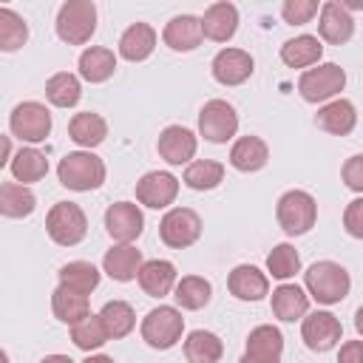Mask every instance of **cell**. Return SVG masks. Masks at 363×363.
<instances>
[{"mask_svg":"<svg viewBox=\"0 0 363 363\" xmlns=\"http://www.w3.org/2000/svg\"><path fill=\"white\" fill-rule=\"evenodd\" d=\"M99 318H102L111 340H119V337L130 335L133 326H136V312H133V306L128 301H108L99 309Z\"/></svg>","mask_w":363,"mask_h":363,"instance_id":"obj_35","label":"cell"},{"mask_svg":"<svg viewBox=\"0 0 363 363\" xmlns=\"http://www.w3.org/2000/svg\"><path fill=\"white\" fill-rule=\"evenodd\" d=\"M275 218L286 235H303L318 221V201L306 190H286L278 199Z\"/></svg>","mask_w":363,"mask_h":363,"instance_id":"obj_4","label":"cell"},{"mask_svg":"<svg viewBox=\"0 0 363 363\" xmlns=\"http://www.w3.org/2000/svg\"><path fill=\"white\" fill-rule=\"evenodd\" d=\"M11 142H9V136H3V159H0V164H11Z\"/></svg>","mask_w":363,"mask_h":363,"instance_id":"obj_46","label":"cell"},{"mask_svg":"<svg viewBox=\"0 0 363 363\" xmlns=\"http://www.w3.org/2000/svg\"><path fill=\"white\" fill-rule=\"evenodd\" d=\"M9 170H11V176H14L17 182L31 184V182L45 179V173H48V159H45V153H40L37 147H20V150L14 153Z\"/></svg>","mask_w":363,"mask_h":363,"instance_id":"obj_34","label":"cell"},{"mask_svg":"<svg viewBox=\"0 0 363 363\" xmlns=\"http://www.w3.org/2000/svg\"><path fill=\"white\" fill-rule=\"evenodd\" d=\"M346 85V71L337 62H323L318 68H306L298 79V91L306 102L318 105V102H329L332 96H337Z\"/></svg>","mask_w":363,"mask_h":363,"instance_id":"obj_7","label":"cell"},{"mask_svg":"<svg viewBox=\"0 0 363 363\" xmlns=\"http://www.w3.org/2000/svg\"><path fill=\"white\" fill-rule=\"evenodd\" d=\"M238 363H258V360H252V357H247V354H244V357H241Z\"/></svg>","mask_w":363,"mask_h":363,"instance_id":"obj_51","label":"cell"},{"mask_svg":"<svg viewBox=\"0 0 363 363\" xmlns=\"http://www.w3.org/2000/svg\"><path fill=\"white\" fill-rule=\"evenodd\" d=\"M201 31L213 43L233 40V34L238 31V9L233 3H227V0L207 6L204 9V17H201Z\"/></svg>","mask_w":363,"mask_h":363,"instance_id":"obj_17","label":"cell"},{"mask_svg":"<svg viewBox=\"0 0 363 363\" xmlns=\"http://www.w3.org/2000/svg\"><path fill=\"white\" fill-rule=\"evenodd\" d=\"M77 68H79V77L85 82L99 85V82H105V79L113 77V71H116V54L111 48H105V45H91V48H85L79 54Z\"/></svg>","mask_w":363,"mask_h":363,"instance_id":"obj_26","label":"cell"},{"mask_svg":"<svg viewBox=\"0 0 363 363\" xmlns=\"http://www.w3.org/2000/svg\"><path fill=\"white\" fill-rule=\"evenodd\" d=\"M199 235H201V218L190 207H173L159 221V238L170 250H184V247L196 244Z\"/></svg>","mask_w":363,"mask_h":363,"instance_id":"obj_10","label":"cell"},{"mask_svg":"<svg viewBox=\"0 0 363 363\" xmlns=\"http://www.w3.org/2000/svg\"><path fill=\"white\" fill-rule=\"evenodd\" d=\"M176 267L164 258H153V261H145L142 269H139V286L145 295L150 298H164L170 295V289H176Z\"/></svg>","mask_w":363,"mask_h":363,"instance_id":"obj_23","label":"cell"},{"mask_svg":"<svg viewBox=\"0 0 363 363\" xmlns=\"http://www.w3.org/2000/svg\"><path fill=\"white\" fill-rule=\"evenodd\" d=\"M224 182V164L216 159H199L184 167V184L190 190H213Z\"/></svg>","mask_w":363,"mask_h":363,"instance_id":"obj_38","label":"cell"},{"mask_svg":"<svg viewBox=\"0 0 363 363\" xmlns=\"http://www.w3.org/2000/svg\"><path fill=\"white\" fill-rule=\"evenodd\" d=\"M40 363H74L68 354H45Z\"/></svg>","mask_w":363,"mask_h":363,"instance_id":"obj_47","label":"cell"},{"mask_svg":"<svg viewBox=\"0 0 363 363\" xmlns=\"http://www.w3.org/2000/svg\"><path fill=\"white\" fill-rule=\"evenodd\" d=\"M45 96L51 105L57 108H74L82 96V85H79V77L68 74V71H60L54 77H48L45 82Z\"/></svg>","mask_w":363,"mask_h":363,"instance_id":"obj_36","label":"cell"},{"mask_svg":"<svg viewBox=\"0 0 363 363\" xmlns=\"http://www.w3.org/2000/svg\"><path fill=\"white\" fill-rule=\"evenodd\" d=\"M37 207V196L17 182H3L0 184V213L6 218H26Z\"/></svg>","mask_w":363,"mask_h":363,"instance_id":"obj_31","label":"cell"},{"mask_svg":"<svg viewBox=\"0 0 363 363\" xmlns=\"http://www.w3.org/2000/svg\"><path fill=\"white\" fill-rule=\"evenodd\" d=\"M301 337H303L306 349H312V352H329V349H335L340 343L343 326H340V320L332 312L318 309V312H312V315L303 318Z\"/></svg>","mask_w":363,"mask_h":363,"instance_id":"obj_11","label":"cell"},{"mask_svg":"<svg viewBox=\"0 0 363 363\" xmlns=\"http://www.w3.org/2000/svg\"><path fill=\"white\" fill-rule=\"evenodd\" d=\"M71 340H74L77 349L94 352V349L105 346L111 340V335H108V329H105V323H102L99 315H88L85 320H79V323L71 326Z\"/></svg>","mask_w":363,"mask_h":363,"instance_id":"obj_39","label":"cell"},{"mask_svg":"<svg viewBox=\"0 0 363 363\" xmlns=\"http://www.w3.org/2000/svg\"><path fill=\"white\" fill-rule=\"evenodd\" d=\"M184 332V318L176 306H156L142 318V340L150 349H173Z\"/></svg>","mask_w":363,"mask_h":363,"instance_id":"obj_6","label":"cell"},{"mask_svg":"<svg viewBox=\"0 0 363 363\" xmlns=\"http://www.w3.org/2000/svg\"><path fill=\"white\" fill-rule=\"evenodd\" d=\"M156 48V31L147 23H133L119 37V57L128 62H142Z\"/></svg>","mask_w":363,"mask_h":363,"instance_id":"obj_25","label":"cell"},{"mask_svg":"<svg viewBox=\"0 0 363 363\" xmlns=\"http://www.w3.org/2000/svg\"><path fill=\"white\" fill-rule=\"evenodd\" d=\"M337 363H363V340H346L337 352Z\"/></svg>","mask_w":363,"mask_h":363,"instance_id":"obj_45","label":"cell"},{"mask_svg":"<svg viewBox=\"0 0 363 363\" xmlns=\"http://www.w3.org/2000/svg\"><path fill=\"white\" fill-rule=\"evenodd\" d=\"M267 269H269V275L272 278H278V281H286V278H292L298 269H301V255H298V250L292 247V244H275L272 247V252L267 255Z\"/></svg>","mask_w":363,"mask_h":363,"instance_id":"obj_41","label":"cell"},{"mask_svg":"<svg viewBox=\"0 0 363 363\" xmlns=\"http://www.w3.org/2000/svg\"><path fill=\"white\" fill-rule=\"evenodd\" d=\"M204 31H201V17H193V14H176L167 20L164 31H162V40L167 48L173 51H193L199 48Z\"/></svg>","mask_w":363,"mask_h":363,"instance_id":"obj_18","label":"cell"},{"mask_svg":"<svg viewBox=\"0 0 363 363\" xmlns=\"http://www.w3.org/2000/svg\"><path fill=\"white\" fill-rule=\"evenodd\" d=\"M57 176H60L62 187L77 190V193H88V190L102 187V182H105V162L96 153H91V150H74V153H65L60 159Z\"/></svg>","mask_w":363,"mask_h":363,"instance_id":"obj_2","label":"cell"},{"mask_svg":"<svg viewBox=\"0 0 363 363\" xmlns=\"http://www.w3.org/2000/svg\"><path fill=\"white\" fill-rule=\"evenodd\" d=\"M68 136H71V142H77L79 147H96V145H102L105 142V136H108V122L99 116V113H94V111H82V113H74L71 116V122H68Z\"/></svg>","mask_w":363,"mask_h":363,"instance_id":"obj_27","label":"cell"},{"mask_svg":"<svg viewBox=\"0 0 363 363\" xmlns=\"http://www.w3.org/2000/svg\"><path fill=\"white\" fill-rule=\"evenodd\" d=\"M343 227L352 238H360L363 241V196L349 201L346 210H343Z\"/></svg>","mask_w":363,"mask_h":363,"instance_id":"obj_44","label":"cell"},{"mask_svg":"<svg viewBox=\"0 0 363 363\" xmlns=\"http://www.w3.org/2000/svg\"><path fill=\"white\" fill-rule=\"evenodd\" d=\"M102 269H105L113 281L128 284V281L139 278V269H142V252H139L136 247H130V244H116V247H111V250L105 252V258H102Z\"/></svg>","mask_w":363,"mask_h":363,"instance_id":"obj_24","label":"cell"},{"mask_svg":"<svg viewBox=\"0 0 363 363\" xmlns=\"http://www.w3.org/2000/svg\"><path fill=\"white\" fill-rule=\"evenodd\" d=\"M354 329H357V335L363 337V306L354 312Z\"/></svg>","mask_w":363,"mask_h":363,"instance_id":"obj_49","label":"cell"},{"mask_svg":"<svg viewBox=\"0 0 363 363\" xmlns=\"http://www.w3.org/2000/svg\"><path fill=\"white\" fill-rule=\"evenodd\" d=\"M28 40V26L26 20L11 11L9 6L0 9V51H17Z\"/></svg>","mask_w":363,"mask_h":363,"instance_id":"obj_40","label":"cell"},{"mask_svg":"<svg viewBox=\"0 0 363 363\" xmlns=\"http://www.w3.org/2000/svg\"><path fill=\"white\" fill-rule=\"evenodd\" d=\"M210 295H213V286L201 275H184L173 289V298L182 309H201L210 303Z\"/></svg>","mask_w":363,"mask_h":363,"instance_id":"obj_37","label":"cell"},{"mask_svg":"<svg viewBox=\"0 0 363 363\" xmlns=\"http://www.w3.org/2000/svg\"><path fill=\"white\" fill-rule=\"evenodd\" d=\"M9 130L11 136H17L20 142H45L51 133V111L43 102H20L14 105L11 116H9Z\"/></svg>","mask_w":363,"mask_h":363,"instance_id":"obj_8","label":"cell"},{"mask_svg":"<svg viewBox=\"0 0 363 363\" xmlns=\"http://www.w3.org/2000/svg\"><path fill=\"white\" fill-rule=\"evenodd\" d=\"M45 233L60 247H74L88 233V218L79 204L74 201H57L45 216Z\"/></svg>","mask_w":363,"mask_h":363,"instance_id":"obj_5","label":"cell"},{"mask_svg":"<svg viewBox=\"0 0 363 363\" xmlns=\"http://www.w3.org/2000/svg\"><path fill=\"white\" fill-rule=\"evenodd\" d=\"M176 196H179V179L167 170H150L136 182V201L150 210H162L173 204Z\"/></svg>","mask_w":363,"mask_h":363,"instance_id":"obj_13","label":"cell"},{"mask_svg":"<svg viewBox=\"0 0 363 363\" xmlns=\"http://www.w3.org/2000/svg\"><path fill=\"white\" fill-rule=\"evenodd\" d=\"M340 6L349 11V9H363V0H340Z\"/></svg>","mask_w":363,"mask_h":363,"instance_id":"obj_50","label":"cell"},{"mask_svg":"<svg viewBox=\"0 0 363 363\" xmlns=\"http://www.w3.org/2000/svg\"><path fill=\"white\" fill-rule=\"evenodd\" d=\"M196 147H199V139L184 125H167L156 142V150L167 164H187L196 156Z\"/></svg>","mask_w":363,"mask_h":363,"instance_id":"obj_15","label":"cell"},{"mask_svg":"<svg viewBox=\"0 0 363 363\" xmlns=\"http://www.w3.org/2000/svg\"><path fill=\"white\" fill-rule=\"evenodd\" d=\"M320 54H323V45L312 34H298L281 45V60L289 68H309L320 60Z\"/></svg>","mask_w":363,"mask_h":363,"instance_id":"obj_29","label":"cell"},{"mask_svg":"<svg viewBox=\"0 0 363 363\" xmlns=\"http://www.w3.org/2000/svg\"><path fill=\"white\" fill-rule=\"evenodd\" d=\"M238 130V113L227 99H210L201 105L199 111V133L213 142V145H224L235 136Z\"/></svg>","mask_w":363,"mask_h":363,"instance_id":"obj_9","label":"cell"},{"mask_svg":"<svg viewBox=\"0 0 363 363\" xmlns=\"http://www.w3.org/2000/svg\"><path fill=\"white\" fill-rule=\"evenodd\" d=\"M315 14H318L315 0H284V6H281V17L289 26H306Z\"/></svg>","mask_w":363,"mask_h":363,"instance_id":"obj_42","label":"cell"},{"mask_svg":"<svg viewBox=\"0 0 363 363\" xmlns=\"http://www.w3.org/2000/svg\"><path fill=\"white\" fill-rule=\"evenodd\" d=\"M247 357L258 363H281L284 354V335L272 323H261L247 335Z\"/></svg>","mask_w":363,"mask_h":363,"instance_id":"obj_19","label":"cell"},{"mask_svg":"<svg viewBox=\"0 0 363 363\" xmlns=\"http://www.w3.org/2000/svg\"><path fill=\"white\" fill-rule=\"evenodd\" d=\"M227 289L238 301H261L269 292V278L252 264H238L227 275Z\"/></svg>","mask_w":363,"mask_h":363,"instance_id":"obj_20","label":"cell"},{"mask_svg":"<svg viewBox=\"0 0 363 363\" xmlns=\"http://www.w3.org/2000/svg\"><path fill=\"white\" fill-rule=\"evenodd\" d=\"M309 309V295L298 286V284H281L272 292V315L284 323H292L298 318H303Z\"/></svg>","mask_w":363,"mask_h":363,"instance_id":"obj_28","label":"cell"},{"mask_svg":"<svg viewBox=\"0 0 363 363\" xmlns=\"http://www.w3.org/2000/svg\"><path fill=\"white\" fill-rule=\"evenodd\" d=\"M210 71H213V79L216 82L233 88V85H241V82H247L252 77L255 62H252L250 51H244V48H221L213 57Z\"/></svg>","mask_w":363,"mask_h":363,"instance_id":"obj_14","label":"cell"},{"mask_svg":"<svg viewBox=\"0 0 363 363\" xmlns=\"http://www.w3.org/2000/svg\"><path fill=\"white\" fill-rule=\"evenodd\" d=\"M315 125L332 136H349L357 125V111L349 99H332L318 111Z\"/></svg>","mask_w":363,"mask_h":363,"instance_id":"obj_21","label":"cell"},{"mask_svg":"<svg viewBox=\"0 0 363 363\" xmlns=\"http://www.w3.org/2000/svg\"><path fill=\"white\" fill-rule=\"evenodd\" d=\"M105 230L119 244L136 241L142 235V230H145V216H142L139 204H133V201H113L105 210Z\"/></svg>","mask_w":363,"mask_h":363,"instance_id":"obj_12","label":"cell"},{"mask_svg":"<svg viewBox=\"0 0 363 363\" xmlns=\"http://www.w3.org/2000/svg\"><path fill=\"white\" fill-rule=\"evenodd\" d=\"M51 312H54L57 320L74 326V323H79V320H85V318L91 315V309H88V295H79V292H71V289H65V286H57V289L51 292Z\"/></svg>","mask_w":363,"mask_h":363,"instance_id":"obj_30","label":"cell"},{"mask_svg":"<svg viewBox=\"0 0 363 363\" xmlns=\"http://www.w3.org/2000/svg\"><path fill=\"white\" fill-rule=\"evenodd\" d=\"M320 40H326L329 45H343L352 40L354 34V17L337 3V0H326L320 6V23H318Z\"/></svg>","mask_w":363,"mask_h":363,"instance_id":"obj_16","label":"cell"},{"mask_svg":"<svg viewBox=\"0 0 363 363\" xmlns=\"http://www.w3.org/2000/svg\"><path fill=\"white\" fill-rule=\"evenodd\" d=\"M96 31L94 0H65L57 11V37L68 45H85Z\"/></svg>","mask_w":363,"mask_h":363,"instance_id":"obj_3","label":"cell"},{"mask_svg":"<svg viewBox=\"0 0 363 363\" xmlns=\"http://www.w3.org/2000/svg\"><path fill=\"white\" fill-rule=\"evenodd\" d=\"M340 176H343V182H346V187H349V190L363 193V153L349 156V159L343 162Z\"/></svg>","mask_w":363,"mask_h":363,"instance_id":"obj_43","label":"cell"},{"mask_svg":"<svg viewBox=\"0 0 363 363\" xmlns=\"http://www.w3.org/2000/svg\"><path fill=\"white\" fill-rule=\"evenodd\" d=\"M303 284H306L309 298H315L323 306L340 303L352 289V278L346 267H340L337 261H315L303 272Z\"/></svg>","mask_w":363,"mask_h":363,"instance_id":"obj_1","label":"cell"},{"mask_svg":"<svg viewBox=\"0 0 363 363\" xmlns=\"http://www.w3.org/2000/svg\"><path fill=\"white\" fill-rule=\"evenodd\" d=\"M60 286L79 292V295H91L99 286V269L91 261H68L65 267H60Z\"/></svg>","mask_w":363,"mask_h":363,"instance_id":"obj_33","label":"cell"},{"mask_svg":"<svg viewBox=\"0 0 363 363\" xmlns=\"http://www.w3.org/2000/svg\"><path fill=\"white\" fill-rule=\"evenodd\" d=\"M221 354H224L221 337L207 329H193L184 340V357L190 363H218Z\"/></svg>","mask_w":363,"mask_h":363,"instance_id":"obj_32","label":"cell"},{"mask_svg":"<svg viewBox=\"0 0 363 363\" xmlns=\"http://www.w3.org/2000/svg\"><path fill=\"white\" fill-rule=\"evenodd\" d=\"M269 162V147L261 136H241L235 139V145L230 147V164L238 173H258L264 164Z\"/></svg>","mask_w":363,"mask_h":363,"instance_id":"obj_22","label":"cell"},{"mask_svg":"<svg viewBox=\"0 0 363 363\" xmlns=\"http://www.w3.org/2000/svg\"><path fill=\"white\" fill-rule=\"evenodd\" d=\"M82 363H116L113 357H108V354H88Z\"/></svg>","mask_w":363,"mask_h":363,"instance_id":"obj_48","label":"cell"}]
</instances>
